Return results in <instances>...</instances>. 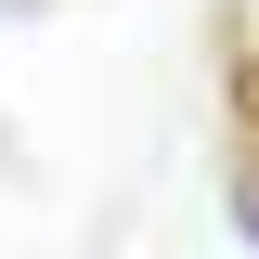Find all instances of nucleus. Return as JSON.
Listing matches in <instances>:
<instances>
[{
  "instance_id": "nucleus-1",
  "label": "nucleus",
  "mask_w": 259,
  "mask_h": 259,
  "mask_svg": "<svg viewBox=\"0 0 259 259\" xmlns=\"http://www.w3.org/2000/svg\"><path fill=\"white\" fill-rule=\"evenodd\" d=\"M233 221H246V246H259V156H233Z\"/></svg>"
}]
</instances>
